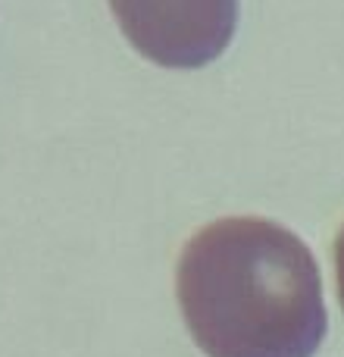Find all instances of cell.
I'll return each instance as SVG.
<instances>
[{
  "label": "cell",
  "instance_id": "3957f363",
  "mask_svg": "<svg viewBox=\"0 0 344 357\" xmlns=\"http://www.w3.org/2000/svg\"><path fill=\"white\" fill-rule=\"evenodd\" d=\"M332 260H335V282H338V301H341V310H344V226H341V232L335 235Z\"/></svg>",
  "mask_w": 344,
  "mask_h": 357
},
{
  "label": "cell",
  "instance_id": "7a4b0ae2",
  "mask_svg": "<svg viewBox=\"0 0 344 357\" xmlns=\"http://www.w3.org/2000/svg\"><path fill=\"white\" fill-rule=\"evenodd\" d=\"M125 41L166 69H201L222 56L238 25V0H110Z\"/></svg>",
  "mask_w": 344,
  "mask_h": 357
},
{
  "label": "cell",
  "instance_id": "6da1fadb",
  "mask_svg": "<svg viewBox=\"0 0 344 357\" xmlns=\"http://www.w3.org/2000/svg\"><path fill=\"white\" fill-rule=\"evenodd\" d=\"M175 298L207 357H313L329 329L310 248L260 216H226L191 235Z\"/></svg>",
  "mask_w": 344,
  "mask_h": 357
}]
</instances>
